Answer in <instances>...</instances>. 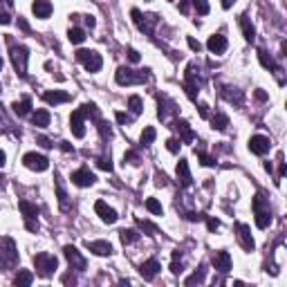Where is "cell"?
<instances>
[{
    "label": "cell",
    "mask_w": 287,
    "mask_h": 287,
    "mask_svg": "<svg viewBox=\"0 0 287 287\" xmlns=\"http://www.w3.org/2000/svg\"><path fill=\"white\" fill-rule=\"evenodd\" d=\"M188 47H191L193 52H200V50H202V43H200V41H195V38H191V36H188Z\"/></svg>",
    "instance_id": "obj_50"
},
{
    "label": "cell",
    "mask_w": 287,
    "mask_h": 287,
    "mask_svg": "<svg viewBox=\"0 0 287 287\" xmlns=\"http://www.w3.org/2000/svg\"><path fill=\"white\" fill-rule=\"evenodd\" d=\"M61 148H63V151H65V153L74 151V148H72V146H70V144H67V141H61Z\"/></svg>",
    "instance_id": "obj_60"
},
{
    "label": "cell",
    "mask_w": 287,
    "mask_h": 287,
    "mask_svg": "<svg viewBox=\"0 0 287 287\" xmlns=\"http://www.w3.org/2000/svg\"><path fill=\"white\" fill-rule=\"evenodd\" d=\"M83 121H85V113H83L81 108H76L74 113H72V117H70L72 135H74L76 139H83V137H85V126H83Z\"/></svg>",
    "instance_id": "obj_12"
},
{
    "label": "cell",
    "mask_w": 287,
    "mask_h": 287,
    "mask_svg": "<svg viewBox=\"0 0 287 287\" xmlns=\"http://www.w3.org/2000/svg\"><path fill=\"white\" fill-rule=\"evenodd\" d=\"M32 281H34V274L27 272V269H20L18 276L14 278V285H32Z\"/></svg>",
    "instance_id": "obj_34"
},
{
    "label": "cell",
    "mask_w": 287,
    "mask_h": 287,
    "mask_svg": "<svg viewBox=\"0 0 287 287\" xmlns=\"http://www.w3.org/2000/svg\"><path fill=\"white\" fill-rule=\"evenodd\" d=\"M18 209L23 211L25 229L32 231V233H36V231H38V220H36L38 207H36V204H32V202H27V200H20V202H18Z\"/></svg>",
    "instance_id": "obj_7"
},
{
    "label": "cell",
    "mask_w": 287,
    "mask_h": 287,
    "mask_svg": "<svg viewBox=\"0 0 287 287\" xmlns=\"http://www.w3.org/2000/svg\"><path fill=\"white\" fill-rule=\"evenodd\" d=\"M213 267H216L220 274L229 272V269H231V256H229V251H216V256H213Z\"/></svg>",
    "instance_id": "obj_20"
},
{
    "label": "cell",
    "mask_w": 287,
    "mask_h": 287,
    "mask_svg": "<svg viewBox=\"0 0 287 287\" xmlns=\"http://www.w3.org/2000/svg\"><path fill=\"white\" fill-rule=\"evenodd\" d=\"M269 148H272V141H269V137L254 135L249 139V151L254 153V155H265V153H269Z\"/></svg>",
    "instance_id": "obj_14"
},
{
    "label": "cell",
    "mask_w": 287,
    "mask_h": 287,
    "mask_svg": "<svg viewBox=\"0 0 287 287\" xmlns=\"http://www.w3.org/2000/svg\"><path fill=\"white\" fill-rule=\"evenodd\" d=\"M256 99H258V101H265V99H267V94H265L263 90H256Z\"/></svg>",
    "instance_id": "obj_58"
},
{
    "label": "cell",
    "mask_w": 287,
    "mask_h": 287,
    "mask_svg": "<svg viewBox=\"0 0 287 287\" xmlns=\"http://www.w3.org/2000/svg\"><path fill=\"white\" fill-rule=\"evenodd\" d=\"M18 265V251L11 238H0V269H14Z\"/></svg>",
    "instance_id": "obj_2"
},
{
    "label": "cell",
    "mask_w": 287,
    "mask_h": 287,
    "mask_svg": "<svg viewBox=\"0 0 287 287\" xmlns=\"http://www.w3.org/2000/svg\"><path fill=\"white\" fill-rule=\"evenodd\" d=\"M97 166H99L101 171H113V162H110V155H101L99 160H97Z\"/></svg>",
    "instance_id": "obj_43"
},
{
    "label": "cell",
    "mask_w": 287,
    "mask_h": 287,
    "mask_svg": "<svg viewBox=\"0 0 287 287\" xmlns=\"http://www.w3.org/2000/svg\"><path fill=\"white\" fill-rule=\"evenodd\" d=\"M115 117H117V121L121 123V126H128V123H132V117H128V115H123V113H117Z\"/></svg>",
    "instance_id": "obj_46"
},
{
    "label": "cell",
    "mask_w": 287,
    "mask_h": 287,
    "mask_svg": "<svg viewBox=\"0 0 287 287\" xmlns=\"http://www.w3.org/2000/svg\"><path fill=\"white\" fill-rule=\"evenodd\" d=\"M235 0H222V9H231Z\"/></svg>",
    "instance_id": "obj_57"
},
{
    "label": "cell",
    "mask_w": 287,
    "mask_h": 287,
    "mask_svg": "<svg viewBox=\"0 0 287 287\" xmlns=\"http://www.w3.org/2000/svg\"><path fill=\"white\" fill-rule=\"evenodd\" d=\"M0 90H2V85H0Z\"/></svg>",
    "instance_id": "obj_63"
},
{
    "label": "cell",
    "mask_w": 287,
    "mask_h": 287,
    "mask_svg": "<svg viewBox=\"0 0 287 287\" xmlns=\"http://www.w3.org/2000/svg\"><path fill=\"white\" fill-rule=\"evenodd\" d=\"M32 11L36 18H50V14H52V2H50V0H34Z\"/></svg>",
    "instance_id": "obj_24"
},
{
    "label": "cell",
    "mask_w": 287,
    "mask_h": 287,
    "mask_svg": "<svg viewBox=\"0 0 287 287\" xmlns=\"http://www.w3.org/2000/svg\"><path fill=\"white\" fill-rule=\"evenodd\" d=\"M119 85H137L148 81V70H130V67H119L115 74Z\"/></svg>",
    "instance_id": "obj_5"
},
{
    "label": "cell",
    "mask_w": 287,
    "mask_h": 287,
    "mask_svg": "<svg viewBox=\"0 0 287 287\" xmlns=\"http://www.w3.org/2000/svg\"><path fill=\"white\" fill-rule=\"evenodd\" d=\"M97 123H99V132L104 139H110L113 137V128H110V123H106L104 119H97Z\"/></svg>",
    "instance_id": "obj_40"
},
{
    "label": "cell",
    "mask_w": 287,
    "mask_h": 287,
    "mask_svg": "<svg viewBox=\"0 0 287 287\" xmlns=\"http://www.w3.org/2000/svg\"><path fill=\"white\" fill-rule=\"evenodd\" d=\"M207 47H209V52L211 54H222L227 50V38L222 36V34H213V36L209 38Z\"/></svg>",
    "instance_id": "obj_25"
},
{
    "label": "cell",
    "mask_w": 287,
    "mask_h": 287,
    "mask_svg": "<svg viewBox=\"0 0 287 287\" xmlns=\"http://www.w3.org/2000/svg\"><path fill=\"white\" fill-rule=\"evenodd\" d=\"M34 265H36V274L41 278H50L58 267V260L57 256L47 254V251H41V254L34 256Z\"/></svg>",
    "instance_id": "obj_3"
},
{
    "label": "cell",
    "mask_w": 287,
    "mask_h": 287,
    "mask_svg": "<svg viewBox=\"0 0 287 287\" xmlns=\"http://www.w3.org/2000/svg\"><path fill=\"white\" fill-rule=\"evenodd\" d=\"M85 25H88V27H94V25H97V23H94V18H92V16H85Z\"/></svg>",
    "instance_id": "obj_61"
},
{
    "label": "cell",
    "mask_w": 287,
    "mask_h": 287,
    "mask_svg": "<svg viewBox=\"0 0 287 287\" xmlns=\"http://www.w3.org/2000/svg\"><path fill=\"white\" fill-rule=\"evenodd\" d=\"M119 238H121L123 245H132V242L139 240V233H137L135 229H123V231H119Z\"/></svg>",
    "instance_id": "obj_33"
},
{
    "label": "cell",
    "mask_w": 287,
    "mask_h": 287,
    "mask_svg": "<svg viewBox=\"0 0 287 287\" xmlns=\"http://www.w3.org/2000/svg\"><path fill=\"white\" fill-rule=\"evenodd\" d=\"M251 207H254L256 227H258V229H267V227L272 225V207H269V200L265 198L263 193H256Z\"/></svg>",
    "instance_id": "obj_1"
},
{
    "label": "cell",
    "mask_w": 287,
    "mask_h": 287,
    "mask_svg": "<svg viewBox=\"0 0 287 287\" xmlns=\"http://www.w3.org/2000/svg\"><path fill=\"white\" fill-rule=\"evenodd\" d=\"M166 148H169L171 153H177L179 151V141L177 139H169V141H166Z\"/></svg>",
    "instance_id": "obj_49"
},
{
    "label": "cell",
    "mask_w": 287,
    "mask_h": 287,
    "mask_svg": "<svg viewBox=\"0 0 287 287\" xmlns=\"http://www.w3.org/2000/svg\"><path fill=\"white\" fill-rule=\"evenodd\" d=\"M240 27H242V34H245L247 41L254 43V38H256V29H254V25L249 23V18H247V16H240Z\"/></svg>",
    "instance_id": "obj_30"
},
{
    "label": "cell",
    "mask_w": 287,
    "mask_h": 287,
    "mask_svg": "<svg viewBox=\"0 0 287 287\" xmlns=\"http://www.w3.org/2000/svg\"><path fill=\"white\" fill-rule=\"evenodd\" d=\"M188 9H191L188 0H182V2H179V11H182V14H188Z\"/></svg>",
    "instance_id": "obj_56"
},
{
    "label": "cell",
    "mask_w": 287,
    "mask_h": 287,
    "mask_svg": "<svg viewBox=\"0 0 287 287\" xmlns=\"http://www.w3.org/2000/svg\"><path fill=\"white\" fill-rule=\"evenodd\" d=\"M235 231H238V242H240V247L245 251H254V247H256V242H254V238H251V229L247 225H242V222H238L235 225Z\"/></svg>",
    "instance_id": "obj_13"
},
{
    "label": "cell",
    "mask_w": 287,
    "mask_h": 287,
    "mask_svg": "<svg viewBox=\"0 0 287 287\" xmlns=\"http://www.w3.org/2000/svg\"><path fill=\"white\" fill-rule=\"evenodd\" d=\"M11 23V16L7 11H0V25H9Z\"/></svg>",
    "instance_id": "obj_53"
},
{
    "label": "cell",
    "mask_w": 287,
    "mask_h": 287,
    "mask_svg": "<svg viewBox=\"0 0 287 287\" xmlns=\"http://www.w3.org/2000/svg\"><path fill=\"white\" fill-rule=\"evenodd\" d=\"M193 2H195V9H198L200 16L209 14V2H207V0H193Z\"/></svg>",
    "instance_id": "obj_45"
},
{
    "label": "cell",
    "mask_w": 287,
    "mask_h": 287,
    "mask_svg": "<svg viewBox=\"0 0 287 287\" xmlns=\"http://www.w3.org/2000/svg\"><path fill=\"white\" fill-rule=\"evenodd\" d=\"M177 179H179V186L188 188L193 184V177H191V171H188V162L186 160H179L177 164Z\"/></svg>",
    "instance_id": "obj_22"
},
{
    "label": "cell",
    "mask_w": 287,
    "mask_h": 287,
    "mask_svg": "<svg viewBox=\"0 0 287 287\" xmlns=\"http://www.w3.org/2000/svg\"><path fill=\"white\" fill-rule=\"evenodd\" d=\"M54 186H57V198H58V207H61V211H70V202H67V193H65V188H63L61 175H58V173H54Z\"/></svg>",
    "instance_id": "obj_23"
},
{
    "label": "cell",
    "mask_w": 287,
    "mask_h": 287,
    "mask_svg": "<svg viewBox=\"0 0 287 287\" xmlns=\"http://www.w3.org/2000/svg\"><path fill=\"white\" fill-rule=\"evenodd\" d=\"M155 137H157V132H155V128H144V132H141V144L144 146H151L153 141H155Z\"/></svg>",
    "instance_id": "obj_36"
},
{
    "label": "cell",
    "mask_w": 287,
    "mask_h": 287,
    "mask_svg": "<svg viewBox=\"0 0 287 287\" xmlns=\"http://www.w3.org/2000/svg\"><path fill=\"white\" fill-rule=\"evenodd\" d=\"M184 269V265H182V254L179 251H173V263H171V272L173 274H179Z\"/></svg>",
    "instance_id": "obj_38"
},
{
    "label": "cell",
    "mask_w": 287,
    "mask_h": 287,
    "mask_svg": "<svg viewBox=\"0 0 287 287\" xmlns=\"http://www.w3.org/2000/svg\"><path fill=\"white\" fill-rule=\"evenodd\" d=\"M43 101L50 106H58V104H65L70 101V94L67 92H61V90H54V92H45L43 94Z\"/></svg>",
    "instance_id": "obj_26"
},
{
    "label": "cell",
    "mask_w": 287,
    "mask_h": 287,
    "mask_svg": "<svg viewBox=\"0 0 287 287\" xmlns=\"http://www.w3.org/2000/svg\"><path fill=\"white\" fill-rule=\"evenodd\" d=\"M32 123L38 128L50 126V113H47V110H36V113L32 115Z\"/></svg>",
    "instance_id": "obj_28"
},
{
    "label": "cell",
    "mask_w": 287,
    "mask_h": 287,
    "mask_svg": "<svg viewBox=\"0 0 287 287\" xmlns=\"http://www.w3.org/2000/svg\"><path fill=\"white\" fill-rule=\"evenodd\" d=\"M157 101H160V110H157V115H160L162 121H169L171 115L177 113V108H175V104L169 99V97H164V94H160L157 97Z\"/></svg>",
    "instance_id": "obj_17"
},
{
    "label": "cell",
    "mask_w": 287,
    "mask_h": 287,
    "mask_svg": "<svg viewBox=\"0 0 287 287\" xmlns=\"http://www.w3.org/2000/svg\"><path fill=\"white\" fill-rule=\"evenodd\" d=\"M137 160H139V157H137L135 151H128L126 155H123V162H132V164H137Z\"/></svg>",
    "instance_id": "obj_52"
},
{
    "label": "cell",
    "mask_w": 287,
    "mask_h": 287,
    "mask_svg": "<svg viewBox=\"0 0 287 287\" xmlns=\"http://www.w3.org/2000/svg\"><path fill=\"white\" fill-rule=\"evenodd\" d=\"M207 227H209V231L220 229V220H216V218H209V220H207Z\"/></svg>",
    "instance_id": "obj_51"
},
{
    "label": "cell",
    "mask_w": 287,
    "mask_h": 287,
    "mask_svg": "<svg viewBox=\"0 0 287 287\" xmlns=\"http://www.w3.org/2000/svg\"><path fill=\"white\" fill-rule=\"evenodd\" d=\"M126 54H128V58H130V63H139V58H141V57H139V52H137V50L128 47V52H126Z\"/></svg>",
    "instance_id": "obj_47"
},
{
    "label": "cell",
    "mask_w": 287,
    "mask_h": 287,
    "mask_svg": "<svg viewBox=\"0 0 287 287\" xmlns=\"http://www.w3.org/2000/svg\"><path fill=\"white\" fill-rule=\"evenodd\" d=\"M202 88V79H200V70L195 63H191V65L186 67V81H184V90H186V94L191 97V99H195V94H198V90Z\"/></svg>",
    "instance_id": "obj_8"
},
{
    "label": "cell",
    "mask_w": 287,
    "mask_h": 287,
    "mask_svg": "<svg viewBox=\"0 0 287 287\" xmlns=\"http://www.w3.org/2000/svg\"><path fill=\"white\" fill-rule=\"evenodd\" d=\"M137 225H139L144 231H148V235H157V233H160V229H157L153 222H148V220H137Z\"/></svg>",
    "instance_id": "obj_41"
},
{
    "label": "cell",
    "mask_w": 287,
    "mask_h": 287,
    "mask_svg": "<svg viewBox=\"0 0 287 287\" xmlns=\"http://www.w3.org/2000/svg\"><path fill=\"white\" fill-rule=\"evenodd\" d=\"M72 182H74L76 186L85 188V186H92V184L97 182V177H94V173H90L88 169H79L72 173Z\"/></svg>",
    "instance_id": "obj_18"
},
{
    "label": "cell",
    "mask_w": 287,
    "mask_h": 287,
    "mask_svg": "<svg viewBox=\"0 0 287 287\" xmlns=\"http://www.w3.org/2000/svg\"><path fill=\"white\" fill-rule=\"evenodd\" d=\"M160 269H162V265L157 263L155 258H151V260H146V263H141L139 274L144 276V281H153V278L160 274Z\"/></svg>",
    "instance_id": "obj_19"
},
{
    "label": "cell",
    "mask_w": 287,
    "mask_h": 287,
    "mask_svg": "<svg viewBox=\"0 0 287 287\" xmlns=\"http://www.w3.org/2000/svg\"><path fill=\"white\" fill-rule=\"evenodd\" d=\"M85 247H88L92 254H97V256H110L113 254V245H110L108 240H92V242H85Z\"/></svg>",
    "instance_id": "obj_21"
},
{
    "label": "cell",
    "mask_w": 287,
    "mask_h": 287,
    "mask_svg": "<svg viewBox=\"0 0 287 287\" xmlns=\"http://www.w3.org/2000/svg\"><path fill=\"white\" fill-rule=\"evenodd\" d=\"M146 209H148L151 213H155V216H162V204L157 202L155 198H148V200H146Z\"/></svg>",
    "instance_id": "obj_42"
},
{
    "label": "cell",
    "mask_w": 287,
    "mask_h": 287,
    "mask_svg": "<svg viewBox=\"0 0 287 287\" xmlns=\"http://www.w3.org/2000/svg\"><path fill=\"white\" fill-rule=\"evenodd\" d=\"M175 128L179 130V135H182V141H184V144H191V141L195 139V132L191 130L188 121H184V119H177V121H175Z\"/></svg>",
    "instance_id": "obj_27"
},
{
    "label": "cell",
    "mask_w": 287,
    "mask_h": 287,
    "mask_svg": "<svg viewBox=\"0 0 287 287\" xmlns=\"http://www.w3.org/2000/svg\"><path fill=\"white\" fill-rule=\"evenodd\" d=\"M94 211L99 213V218H101L104 222H108V225H115V222H117V218H119L117 211H115L113 207H108L104 200H99V202L94 204Z\"/></svg>",
    "instance_id": "obj_16"
},
{
    "label": "cell",
    "mask_w": 287,
    "mask_h": 287,
    "mask_svg": "<svg viewBox=\"0 0 287 287\" xmlns=\"http://www.w3.org/2000/svg\"><path fill=\"white\" fill-rule=\"evenodd\" d=\"M67 38H70V43H74V45H79V43L85 41V32L79 27H70V32H67Z\"/></svg>",
    "instance_id": "obj_35"
},
{
    "label": "cell",
    "mask_w": 287,
    "mask_h": 287,
    "mask_svg": "<svg viewBox=\"0 0 287 287\" xmlns=\"http://www.w3.org/2000/svg\"><path fill=\"white\" fill-rule=\"evenodd\" d=\"M155 184H157V186H166V184H169V179H166L164 173H160V171H157V173H155Z\"/></svg>",
    "instance_id": "obj_48"
},
{
    "label": "cell",
    "mask_w": 287,
    "mask_h": 287,
    "mask_svg": "<svg viewBox=\"0 0 287 287\" xmlns=\"http://www.w3.org/2000/svg\"><path fill=\"white\" fill-rule=\"evenodd\" d=\"M38 144H41L43 148H52V146H54V144L47 139V137H38Z\"/></svg>",
    "instance_id": "obj_55"
},
{
    "label": "cell",
    "mask_w": 287,
    "mask_h": 287,
    "mask_svg": "<svg viewBox=\"0 0 287 287\" xmlns=\"http://www.w3.org/2000/svg\"><path fill=\"white\" fill-rule=\"evenodd\" d=\"M258 61L263 63V67H267V70H274V74H276V79H278V83H285V79H283V67L281 65H276V63H274V58L269 57L267 52H265V50H258Z\"/></svg>",
    "instance_id": "obj_15"
},
{
    "label": "cell",
    "mask_w": 287,
    "mask_h": 287,
    "mask_svg": "<svg viewBox=\"0 0 287 287\" xmlns=\"http://www.w3.org/2000/svg\"><path fill=\"white\" fill-rule=\"evenodd\" d=\"M195 155L200 157V162H202L204 166H213V164H216V160H213V157H209L207 153L202 151V148H195Z\"/></svg>",
    "instance_id": "obj_44"
},
{
    "label": "cell",
    "mask_w": 287,
    "mask_h": 287,
    "mask_svg": "<svg viewBox=\"0 0 287 287\" xmlns=\"http://www.w3.org/2000/svg\"><path fill=\"white\" fill-rule=\"evenodd\" d=\"M63 283H72V285H74V283H76V278L72 276V274H67V276H63Z\"/></svg>",
    "instance_id": "obj_59"
},
{
    "label": "cell",
    "mask_w": 287,
    "mask_h": 287,
    "mask_svg": "<svg viewBox=\"0 0 287 287\" xmlns=\"http://www.w3.org/2000/svg\"><path fill=\"white\" fill-rule=\"evenodd\" d=\"M23 164L27 166L29 171H36V173H43V171L50 169V160L45 155H38V153H27L23 157Z\"/></svg>",
    "instance_id": "obj_11"
},
{
    "label": "cell",
    "mask_w": 287,
    "mask_h": 287,
    "mask_svg": "<svg viewBox=\"0 0 287 287\" xmlns=\"http://www.w3.org/2000/svg\"><path fill=\"white\" fill-rule=\"evenodd\" d=\"M128 106H130L132 115H141V110H144V104H141V97H137V94H132L130 99H128Z\"/></svg>",
    "instance_id": "obj_37"
},
{
    "label": "cell",
    "mask_w": 287,
    "mask_h": 287,
    "mask_svg": "<svg viewBox=\"0 0 287 287\" xmlns=\"http://www.w3.org/2000/svg\"><path fill=\"white\" fill-rule=\"evenodd\" d=\"M11 108H14V113L18 115V117H25V115H29V110H32V99H29V97H25L23 101H16Z\"/></svg>",
    "instance_id": "obj_29"
},
{
    "label": "cell",
    "mask_w": 287,
    "mask_h": 287,
    "mask_svg": "<svg viewBox=\"0 0 287 287\" xmlns=\"http://www.w3.org/2000/svg\"><path fill=\"white\" fill-rule=\"evenodd\" d=\"M63 254H65L67 263H70V269H76V272H83V269L88 267V263H85V258H83V256H81V251L76 249V247L65 245V247H63Z\"/></svg>",
    "instance_id": "obj_10"
},
{
    "label": "cell",
    "mask_w": 287,
    "mask_h": 287,
    "mask_svg": "<svg viewBox=\"0 0 287 287\" xmlns=\"http://www.w3.org/2000/svg\"><path fill=\"white\" fill-rule=\"evenodd\" d=\"M76 61L83 63V67L88 72H99L104 61H101V54L94 52V50H79L76 52Z\"/></svg>",
    "instance_id": "obj_6"
},
{
    "label": "cell",
    "mask_w": 287,
    "mask_h": 287,
    "mask_svg": "<svg viewBox=\"0 0 287 287\" xmlns=\"http://www.w3.org/2000/svg\"><path fill=\"white\" fill-rule=\"evenodd\" d=\"M0 166H5V153L0 151Z\"/></svg>",
    "instance_id": "obj_62"
},
{
    "label": "cell",
    "mask_w": 287,
    "mask_h": 287,
    "mask_svg": "<svg viewBox=\"0 0 287 287\" xmlns=\"http://www.w3.org/2000/svg\"><path fill=\"white\" fill-rule=\"evenodd\" d=\"M130 16H132V20H135V25L139 27V32L148 34V36L155 32V25H157V20H160L155 14H141L139 9H132Z\"/></svg>",
    "instance_id": "obj_9"
},
{
    "label": "cell",
    "mask_w": 287,
    "mask_h": 287,
    "mask_svg": "<svg viewBox=\"0 0 287 287\" xmlns=\"http://www.w3.org/2000/svg\"><path fill=\"white\" fill-rule=\"evenodd\" d=\"M227 97L229 101H238L240 104V99H242V94H240V90L238 88H225V92H222Z\"/></svg>",
    "instance_id": "obj_39"
},
{
    "label": "cell",
    "mask_w": 287,
    "mask_h": 287,
    "mask_svg": "<svg viewBox=\"0 0 287 287\" xmlns=\"http://www.w3.org/2000/svg\"><path fill=\"white\" fill-rule=\"evenodd\" d=\"M198 108H200V117H202V119H209V106H207V104H200Z\"/></svg>",
    "instance_id": "obj_54"
},
{
    "label": "cell",
    "mask_w": 287,
    "mask_h": 287,
    "mask_svg": "<svg viewBox=\"0 0 287 287\" xmlns=\"http://www.w3.org/2000/svg\"><path fill=\"white\" fill-rule=\"evenodd\" d=\"M204 276H207V269H204V265H200V267L184 281V285H195V283L200 285V283H204Z\"/></svg>",
    "instance_id": "obj_31"
},
{
    "label": "cell",
    "mask_w": 287,
    "mask_h": 287,
    "mask_svg": "<svg viewBox=\"0 0 287 287\" xmlns=\"http://www.w3.org/2000/svg\"><path fill=\"white\" fill-rule=\"evenodd\" d=\"M211 126L216 128V130H227V126H229V117H227L225 113H216L211 117Z\"/></svg>",
    "instance_id": "obj_32"
},
{
    "label": "cell",
    "mask_w": 287,
    "mask_h": 287,
    "mask_svg": "<svg viewBox=\"0 0 287 287\" xmlns=\"http://www.w3.org/2000/svg\"><path fill=\"white\" fill-rule=\"evenodd\" d=\"M9 57H11V65H14L16 74H18L20 79H25V76H27V61H29L27 47L25 45H11Z\"/></svg>",
    "instance_id": "obj_4"
}]
</instances>
